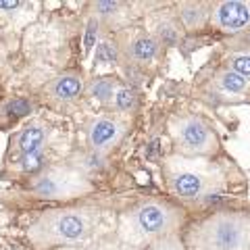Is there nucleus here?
Wrapping results in <instances>:
<instances>
[{
	"instance_id": "nucleus-1",
	"label": "nucleus",
	"mask_w": 250,
	"mask_h": 250,
	"mask_svg": "<svg viewBox=\"0 0 250 250\" xmlns=\"http://www.w3.org/2000/svg\"><path fill=\"white\" fill-rule=\"evenodd\" d=\"M92 225L94 215L88 208H52L29 225L27 236L38 248L75 244L88 236Z\"/></svg>"
},
{
	"instance_id": "nucleus-2",
	"label": "nucleus",
	"mask_w": 250,
	"mask_h": 250,
	"mask_svg": "<svg viewBox=\"0 0 250 250\" xmlns=\"http://www.w3.org/2000/svg\"><path fill=\"white\" fill-rule=\"evenodd\" d=\"M198 240L208 250H246L250 244V221L244 215L219 213L202 223Z\"/></svg>"
},
{
	"instance_id": "nucleus-3",
	"label": "nucleus",
	"mask_w": 250,
	"mask_h": 250,
	"mask_svg": "<svg viewBox=\"0 0 250 250\" xmlns=\"http://www.w3.org/2000/svg\"><path fill=\"white\" fill-rule=\"evenodd\" d=\"M92 188L90 179L77 169H59V171H42L31 182V192L38 198L61 200L85 194Z\"/></svg>"
},
{
	"instance_id": "nucleus-4",
	"label": "nucleus",
	"mask_w": 250,
	"mask_h": 250,
	"mask_svg": "<svg viewBox=\"0 0 250 250\" xmlns=\"http://www.w3.org/2000/svg\"><path fill=\"white\" fill-rule=\"evenodd\" d=\"M134 223L146 236H163L182 223V213L169 202L150 198L134 208Z\"/></svg>"
},
{
	"instance_id": "nucleus-5",
	"label": "nucleus",
	"mask_w": 250,
	"mask_h": 250,
	"mask_svg": "<svg viewBox=\"0 0 250 250\" xmlns=\"http://www.w3.org/2000/svg\"><path fill=\"white\" fill-rule=\"evenodd\" d=\"M175 138L179 148L192 154H205L210 152L217 146V136L215 131L208 127V123L200 117H182L173 123Z\"/></svg>"
},
{
	"instance_id": "nucleus-6",
	"label": "nucleus",
	"mask_w": 250,
	"mask_h": 250,
	"mask_svg": "<svg viewBox=\"0 0 250 250\" xmlns=\"http://www.w3.org/2000/svg\"><path fill=\"white\" fill-rule=\"evenodd\" d=\"M125 123L117 121L113 117H96L88 123V146L92 152L96 154H106L108 150L121 142L125 136Z\"/></svg>"
},
{
	"instance_id": "nucleus-7",
	"label": "nucleus",
	"mask_w": 250,
	"mask_h": 250,
	"mask_svg": "<svg viewBox=\"0 0 250 250\" xmlns=\"http://www.w3.org/2000/svg\"><path fill=\"white\" fill-rule=\"evenodd\" d=\"M215 27L228 34H236L250 25V2L248 0H225L213 9Z\"/></svg>"
},
{
	"instance_id": "nucleus-8",
	"label": "nucleus",
	"mask_w": 250,
	"mask_h": 250,
	"mask_svg": "<svg viewBox=\"0 0 250 250\" xmlns=\"http://www.w3.org/2000/svg\"><path fill=\"white\" fill-rule=\"evenodd\" d=\"M46 94H48V98H52L54 103L69 104L83 94V82L77 73L59 75L57 80H52L48 85H46Z\"/></svg>"
},
{
	"instance_id": "nucleus-9",
	"label": "nucleus",
	"mask_w": 250,
	"mask_h": 250,
	"mask_svg": "<svg viewBox=\"0 0 250 250\" xmlns=\"http://www.w3.org/2000/svg\"><path fill=\"white\" fill-rule=\"evenodd\" d=\"M50 131L44 123H31L23 127L17 136V148L21 154H38L44 150L46 142H48Z\"/></svg>"
},
{
	"instance_id": "nucleus-10",
	"label": "nucleus",
	"mask_w": 250,
	"mask_h": 250,
	"mask_svg": "<svg viewBox=\"0 0 250 250\" xmlns=\"http://www.w3.org/2000/svg\"><path fill=\"white\" fill-rule=\"evenodd\" d=\"M171 190L175 192V196L186 198V200H196L200 198L202 190H205V182L198 173L194 171H179L171 177Z\"/></svg>"
},
{
	"instance_id": "nucleus-11",
	"label": "nucleus",
	"mask_w": 250,
	"mask_h": 250,
	"mask_svg": "<svg viewBox=\"0 0 250 250\" xmlns=\"http://www.w3.org/2000/svg\"><path fill=\"white\" fill-rule=\"evenodd\" d=\"M159 52H161V42L154 36H138L127 46L129 59L136 62H150L159 57Z\"/></svg>"
},
{
	"instance_id": "nucleus-12",
	"label": "nucleus",
	"mask_w": 250,
	"mask_h": 250,
	"mask_svg": "<svg viewBox=\"0 0 250 250\" xmlns=\"http://www.w3.org/2000/svg\"><path fill=\"white\" fill-rule=\"evenodd\" d=\"M217 88L221 92H228V94H233V96H240V94H244L248 90L250 82L244 80L242 75L233 73L231 69H225V71H221L217 75Z\"/></svg>"
},
{
	"instance_id": "nucleus-13",
	"label": "nucleus",
	"mask_w": 250,
	"mask_h": 250,
	"mask_svg": "<svg viewBox=\"0 0 250 250\" xmlns=\"http://www.w3.org/2000/svg\"><path fill=\"white\" fill-rule=\"evenodd\" d=\"M29 113H31V103L27 98H11L9 103L0 104V119L2 121H17Z\"/></svg>"
},
{
	"instance_id": "nucleus-14",
	"label": "nucleus",
	"mask_w": 250,
	"mask_h": 250,
	"mask_svg": "<svg viewBox=\"0 0 250 250\" xmlns=\"http://www.w3.org/2000/svg\"><path fill=\"white\" fill-rule=\"evenodd\" d=\"M117 83L111 77H98L88 85V94L92 98H96L98 103H111L113 100V94H115Z\"/></svg>"
},
{
	"instance_id": "nucleus-15",
	"label": "nucleus",
	"mask_w": 250,
	"mask_h": 250,
	"mask_svg": "<svg viewBox=\"0 0 250 250\" xmlns=\"http://www.w3.org/2000/svg\"><path fill=\"white\" fill-rule=\"evenodd\" d=\"M111 104L115 108H119V111H131V108L138 104V96H136L134 90L127 88V85H117Z\"/></svg>"
},
{
	"instance_id": "nucleus-16",
	"label": "nucleus",
	"mask_w": 250,
	"mask_h": 250,
	"mask_svg": "<svg viewBox=\"0 0 250 250\" xmlns=\"http://www.w3.org/2000/svg\"><path fill=\"white\" fill-rule=\"evenodd\" d=\"M44 165H46V159H44L42 152H38V154H21L19 167H21L23 173L36 177V175H40L44 171Z\"/></svg>"
},
{
	"instance_id": "nucleus-17",
	"label": "nucleus",
	"mask_w": 250,
	"mask_h": 250,
	"mask_svg": "<svg viewBox=\"0 0 250 250\" xmlns=\"http://www.w3.org/2000/svg\"><path fill=\"white\" fill-rule=\"evenodd\" d=\"M229 69L233 73H238V75L244 77V80L250 82V50L233 52L229 57Z\"/></svg>"
},
{
	"instance_id": "nucleus-18",
	"label": "nucleus",
	"mask_w": 250,
	"mask_h": 250,
	"mask_svg": "<svg viewBox=\"0 0 250 250\" xmlns=\"http://www.w3.org/2000/svg\"><path fill=\"white\" fill-rule=\"evenodd\" d=\"M182 21L188 27H198L205 21V11L200 4H184L182 9Z\"/></svg>"
},
{
	"instance_id": "nucleus-19",
	"label": "nucleus",
	"mask_w": 250,
	"mask_h": 250,
	"mask_svg": "<svg viewBox=\"0 0 250 250\" xmlns=\"http://www.w3.org/2000/svg\"><path fill=\"white\" fill-rule=\"evenodd\" d=\"M117 59H119V50H117V46L113 42L103 40L96 44V62L106 65V62H115Z\"/></svg>"
},
{
	"instance_id": "nucleus-20",
	"label": "nucleus",
	"mask_w": 250,
	"mask_h": 250,
	"mask_svg": "<svg viewBox=\"0 0 250 250\" xmlns=\"http://www.w3.org/2000/svg\"><path fill=\"white\" fill-rule=\"evenodd\" d=\"M98 29H100V23H98L96 17L85 23V31H83V48H85V52H90L92 48H96V44H98Z\"/></svg>"
},
{
	"instance_id": "nucleus-21",
	"label": "nucleus",
	"mask_w": 250,
	"mask_h": 250,
	"mask_svg": "<svg viewBox=\"0 0 250 250\" xmlns=\"http://www.w3.org/2000/svg\"><path fill=\"white\" fill-rule=\"evenodd\" d=\"M119 2H115V0H100V2H94L92 9H94V15L96 17H108V15H115L119 11Z\"/></svg>"
},
{
	"instance_id": "nucleus-22",
	"label": "nucleus",
	"mask_w": 250,
	"mask_h": 250,
	"mask_svg": "<svg viewBox=\"0 0 250 250\" xmlns=\"http://www.w3.org/2000/svg\"><path fill=\"white\" fill-rule=\"evenodd\" d=\"M82 163H83L85 171H96V169H100V167L104 165V161H103V154H96V152H90V154H85L83 159H82Z\"/></svg>"
},
{
	"instance_id": "nucleus-23",
	"label": "nucleus",
	"mask_w": 250,
	"mask_h": 250,
	"mask_svg": "<svg viewBox=\"0 0 250 250\" xmlns=\"http://www.w3.org/2000/svg\"><path fill=\"white\" fill-rule=\"evenodd\" d=\"M19 6H23L21 0H11V2L0 0V9H2V11H13V9H19Z\"/></svg>"
},
{
	"instance_id": "nucleus-24",
	"label": "nucleus",
	"mask_w": 250,
	"mask_h": 250,
	"mask_svg": "<svg viewBox=\"0 0 250 250\" xmlns=\"http://www.w3.org/2000/svg\"><path fill=\"white\" fill-rule=\"evenodd\" d=\"M156 150H161V140H152V144H150V148H148V156H154V152Z\"/></svg>"
}]
</instances>
